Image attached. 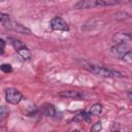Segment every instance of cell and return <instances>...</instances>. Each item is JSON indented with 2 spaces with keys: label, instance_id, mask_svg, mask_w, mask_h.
Instances as JSON below:
<instances>
[{
  "label": "cell",
  "instance_id": "obj_1",
  "mask_svg": "<svg viewBox=\"0 0 132 132\" xmlns=\"http://www.w3.org/2000/svg\"><path fill=\"white\" fill-rule=\"evenodd\" d=\"M85 68H87L88 70H90L91 72L95 73L96 75L99 76H103V77H123V74L117 70H113L111 68H107V67H103V66H99V65H94V64H86L84 66Z\"/></svg>",
  "mask_w": 132,
  "mask_h": 132
},
{
  "label": "cell",
  "instance_id": "obj_2",
  "mask_svg": "<svg viewBox=\"0 0 132 132\" xmlns=\"http://www.w3.org/2000/svg\"><path fill=\"white\" fill-rule=\"evenodd\" d=\"M0 20H1V24L3 25V27H5L6 29L8 30H13V31H16L19 33H23V34H30V30L26 27H24L23 25L10 20L9 15L8 14H5L3 12H1L0 14Z\"/></svg>",
  "mask_w": 132,
  "mask_h": 132
},
{
  "label": "cell",
  "instance_id": "obj_3",
  "mask_svg": "<svg viewBox=\"0 0 132 132\" xmlns=\"http://www.w3.org/2000/svg\"><path fill=\"white\" fill-rule=\"evenodd\" d=\"M8 40L10 41V43H11V45L13 46V48L15 50V52H16L24 60H27V61H28V60L31 59V57H32L31 52H30V50L28 48V46H27L24 42H22L20 39L13 38V37H9Z\"/></svg>",
  "mask_w": 132,
  "mask_h": 132
},
{
  "label": "cell",
  "instance_id": "obj_4",
  "mask_svg": "<svg viewBox=\"0 0 132 132\" xmlns=\"http://www.w3.org/2000/svg\"><path fill=\"white\" fill-rule=\"evenodd\" d=\"M5 99L10 104H19L23 100V95L16 89L8 88L5 91Z\"/></svg>",
  "mask_w": 132,
  "mask_h": 132
},
{
  "label": "cell",
  "instance_id": "obj_5",
  "mask_svg": "<svg viewBox=\"0 0 132 132\" xmlns=\"http://www.w3.org/2000/svg\"><path fill=\"white\" fill-rule=\"evenodd\" d=\"M51 28L55 31H69L67 23L61 16H55L51 21Z\"/></svg>",
  "mask_w": 132,
  "mask_h": 132
},
{
  "label": "cell",
  "instance_id": "obj_6",
  "mask_svg": "<svg viewBox=\"0 0 132 132\" xmlns=\"http://www.w3.org/2000/svg\"><path fill=\"white\" fill-rule=\"evenodd\" d=\"M128 51H129V47L126 43H118L110 48V53L119 59H121Z\"/></svg>",
  "mask_w": 132,
  "mask_h": 132
},
{
  "label": "cell",
  "instance_id": "obj_7",
  "mask_svg": "<svg viewBox=\"0 0 132 132\" xmlns=\"http://www.w3.org/2000/svg\"><path fill=\"white\" fill-rule=\"evenodd\" d=\"M112 41L118 44V43H126L127 41L132 39V35L130 33H126V32H118L112 36Z\"/></svg>",
  "mask_w": 132,
  "mask_h": 132
},
{
  "label": "cell",
  "instance_id": "obj_8",
  "mask_svg": "<svg viewBox=\"0 0 132 132\" xmlns=\"http://www.w3.org/2000/svg\"><path fill=\"white\" fill-rule=\"evenodd\" d=\"M96 6H98L97 0H84V1H78L74 4V7L77 9H88Z\"/></svg>",
  "mask_w": 132,
  "mask_h": 132
},
{
  "label": "cell",
  "instance_id": "obj_9",
  "mask_svg": "<svg viewBox=\"0 0 132 132\" xmlns=\"http://www.w3.org/2000/svg\"><path fill=\"white\" fill-rule=\"evenodd\" d=\"M58 96L63 97V98H71V99H81L82 98V95L78 91H73V90L62 91L58 94Z\"/></svg>",
  "mask_w": 132,
  "mask_h": 132
},
{
  "label": "cell",
  "instance_id": "obj_10",
  "mask_svg": "<svg viewBox=\"0 0 132 132\" xmlns=\"http://www.w3.org/2000/svg\"><path fill=\"white\" fill-rule=\"evenodd\" d=\"M42 112H43L44 116L52 117V118L56 117V114H57V111H56L55 106L53 104H51V103L43 104V106H42Z\"/></svg>",
  "mask_w": 132,
  "mask_h": 132
},
{
  "label": "cell",
  "instance_id": "obj_11",
  "mask_svg": "<svg viewBox=\"0 0 132 132\" xmlns=\"http://www.w3.org/2000/svg\"><path fill=\"white\" fill-rule=\"evenodd\" d=\"M91 119V114L89 113V111H79L78 113H76L73 118L74 122H89Z\"/></svg>",
  "mask_w": 132,
  "mask_h": 132
},
{
  "label": "cell",
  "instance_id": "obj_12",
  "mask_svg": "<svg viewBox=\"0 0 132 132\" xmlns=\"http://www.w3.org/2000/svg\"><path fill=\"white\" fill-rule=\"evenodd\" d=\"M102 111V105L99 103H96L94 105L91 106V108L89 109V113L91 116H99Z\"/></svg>",
  "mask_w": 132,
  "mask_h": 132
},
{
  "label": "cell",
  "instance_id": "obj_13",
  "mask_svg": "<svg viewBox=\"0 0 132 132\" xmlns=\"http://www.w3.org/2000/svg\"><path fill=\"white\" fill-rule=\"evenodd\" d=\"M121 3V1L117 0H97V5L98 6H108V5H116Z\"/></svg>",
  "mask_w": 132,
  "mask_h": 132
},
{
  "label": "cell",
  "instance_id": "obj_14",
  "mask_svg": "<svg viewBox=\"0 0 132 132\" xmlns=\"http://www.w3.org/2000/svg\"><path fill=\"white\" fill-rule=\"evenodd\" d=\"M114 18L117 20H120V21H125V20H129L131 19V14L125 12V11H119L114 14Z\"/></svg>",
  "mask_w": 132,
  "mask_h": 132
},
{
  "label": "cell",
  "instance_id": "obj_15",
  "mask_svg": "<svg viewBox=\"0 0 132 132\" xmlns=\"http://www.w3.org/2000/svg\"><path fill=\"white\" fill-rule=\"evenodd\" d=\"M121 60L125 61V62L128 63V64H132V51L129 50V51H128V52L121 58Z\"/></svg>",
  "mask_w": 132,
  "mask_h": 132
},
{
  "label": "cell",
  "instance_id": "obj_16",
  "mask_svg": "<svg viewBox=\"0 0 132 132\" xmlns=\"http://www.w3.org/2000/svg\"><path fill=\"white\" fill-rule=\"evenodd\" d=\"M102 129V124L101 122H96L92 127H91V132H100Z\"/></svg>",
  "mask_w": 132,
  "mask_h": 132
},
{
  "label": "cell",
  "instance_id": "obj_17",
  "mask_svg": "<svg viewBox=\"0 0 132 132\" xmlns=\"http://www.w3.org/2000/svg\"><path fill=\"white\" fill-rule=\"evenodd\" d=\"M9 113L8 108H6L5 106H1V110H0V114H1V120H4Z\"/></svg>",
  "mask_w": 132,
  "mask_h": 132
},
{
  "label": "cell",
  "instance_id": "obj_18",
  "mask_svg": "<svg viewBox=\"0 0 132 132\" xmlns=\"http://www.w3.org/2000/svg\"><path fill=\"white\" fill-rule=\"evenodd\" d=\"M1 70L3 72H5V73H9V72L12 71V67L9 64H2L1 65Z\"/></svg>",
  "mask_w": 132,
  "mask_h": 132
},
{
  "label": "cell",
  "instance_id": "obj_19",
  "mask_svg": "<svg viewBox=\"0 0 132 132\" xmlns=\"http://www.w3.org/2000/svg\"><path fill=\"white\" fill-rule=\"evenodd\" d=\"M0 44H1V55L4 53V48H5V41L3 39H0Z\"/></svg>",
  "mask_w": 132,
  "mask_h": 132
},
{
  "label": "cell",
  "instance_id": "obj_20",
  "mask_svg": "<svg viewBox=\"0 0 132 132\" xmlns=\"http://www.w3.org/2000/svg\"><path fill=\"white\" fill-rule=\"evenodd\" d=\"M128 97H129V99H130V100H131V101H132V91H131V92H129V93H128Z\"/></svg>",
  "mask_w": 132,
  "mask_h": 132
},
{
  "label": "cell",
  "instance_id": "obj_21",
  "mask_svg": "<svg viewBox=\"0 0 132 132\" xmlns=\"http://www.w3.org/2000/svg\"><path fill=\"white\" fill-rule=\"evenodd\" d=\"M111 132H121V131H118V130H116V131H111Z\"/></svg>",
  "mask_w": 132,
  "mask_h": 132
},
{
  "label": "cell",
  "instance_id": "obj_22",
  "mask_svg": "<svg viewBox=\"0 0 132 132\" xmlns=\"http://www.w3.org/2000/svg\"><path fill=\"white\" fill-rule=\"evenodd\" d=\"M73 132H79V131H78V130H74Z\"/></svg>",
  "mask_w": 132,
  "mask_h": 132
}]
</instances>
